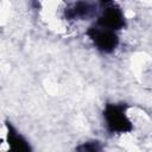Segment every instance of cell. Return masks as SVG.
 <instances>
[{"mask_svg": "<svg viewBox=\"0 0 152 152\" xmlns=\"http://www.w3.org/2000/svg\"><path fill=\"white\" fill-rule=\"evenodd\" d=\"M110 1H113V0H100V2H101L102 5H106V4H109Z\"/></svg>", "mask_w": 152, "mask_h": 152, "instance_id": "obj_8", "label": "cell"}, {"mask_svg": "<svg viewBox=\"0 0 152 152\" xmlns=\"http://www.w3.org/2000/svg\"><path fill=\"white\" fill-rule=\"evenodd\" d=\"M31 5L34 8H39V0H31Z\"/></svg>", "mask_w": 152, "mask_h": 152, "instance_id": "obj_7", "label": "cell"}, {"mask_svg": "<svg viewBox=\"0 0 152 152\" xmlns=\"http://www.w3.org/2000/svg\"><path fill=\"white\" fill-rule=\"evenodd\" d=\"M96 25L108 28V30H112V31L121 30L126 26L125 14L119 6H116V5L108 6L101 13V15L97 18Z\"/></svg>", "mask_w": 152, "mask_h": 152, "instance_id": "obj_3", "label": "cell"}, {"mask_svg": "<svg viewBox=\"0 0 152 152\" xmlns=\"http://www.w3.org/2000/svg\"><path fill=\"white\" fill-rule=\"evenodd\" d=\"M126 103H107L102 112L106 127L113 134H125L133 131V124L127 116Z\"/></svg>", "mask_w": 152, "mask_h": 152, "instance_id": "obj_1", "label": "cell"}, {"mask_svg": "<svg viewBox=\"0 0 152 152\" xmlns=\"http://www.w3.org/2000/svg\"><path fill=\"white\" fill-rule=\"evenodd\" d=\"M95 13V5L88 0H78L65 8L64 17L68 20H84Z\"/></svg>", "mask_w": 152, "mask_h": 152, "instance_id": "obj_4", "label": "cell"}, {"mask_svg": "<svg viewBox=\"0 0 152 152\" xmlns=\"http://www.w3.org/2000/svg\"><path fill=\"white\" fill-rule=\"evenodd\" d=\"M76 151L80 152H100L102 151V145L97 140H89L86 142H82L76 147Z\"/></svg>", "mask_w": 152, "mask_h": 152, "instance_id": "obj_6", "label": "cell"}, {"mask_svg": "<svg viewBox=\"0 0 152 152\" xmlns=\"http://www.w3.org/2000/svg\"><path fill=\"white\" fill-rule=\"evenodd\" d=\"M6 140L10 146V150L13 152H31V146L28 141L13 127L10 121H6Z\"/></svg>", "mask_w": 152, "mask_h": 152, "instance_id": "obj_5", "label": "cell"}, {"mask_svg": "<svg viewBox=\"0 0 152 152\" xmlns=\"http://www.w3.org/2000/svg\"><path fill=\"white\" fill-rule=\"evenodd\" d=\"M86 34L91 40L94 46L103 53H112L119 45V37L115 31L101 27L99 25L90 26Z\"/></svg>", "mask_w": 152, "mask_h": 152, "instance_id": "obj_2", "label": "cell"}]
</instances>
